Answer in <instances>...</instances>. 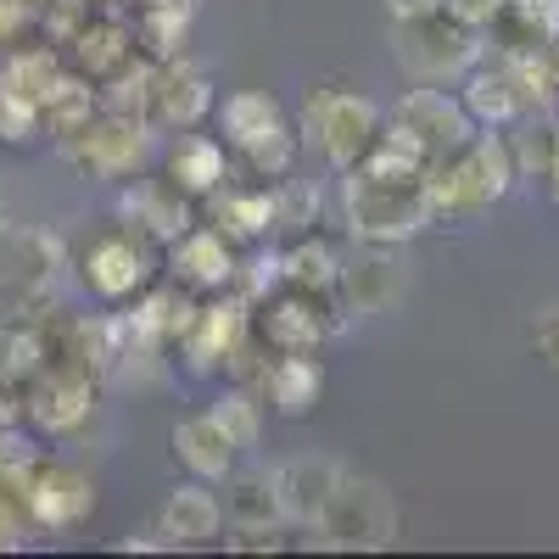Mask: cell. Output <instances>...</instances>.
Here are the masks:
<instances>
[{"mask_svg": "<svg viewBox=\"0 0 559 559\" xmlns=\"http://www.w3.org/2000/svg\"><path fill=\"white\" fill-rule=\"evenodd\" d=\"M515 157H509V140L498 134H471L459 152L437 157L426 168V197L437 218H481L492 202L509 197L515 185Z\"/></svg>", "mask_w": 559, "mask_h": 559, "instance_id": "6da1fadb", "label": "cell"}, {"mask_svg": "<svg viewBox=\"0 0 559 559\" xmlns=\"http://www.w3.org/2000/svg\"><path fill=\"white\" fill-rule=\"evenodd\" d=\"M347 224L369 247H397V241L419 236L426 224H437L426 179H369V174L347 168Z\"/></svg>", "mask_w": 559, "mask_h": 559, "instance_id": "7a4b0ae2", "label": "cell"}, {"mask_svg": "<svg viewBox=\"0 0 559 559\" xmlns=\"http://www.w3.org/2000/svg\"><path fill=\"white\" fill-rule=\"evenodd\" d=\"M392 51L414 79H464L481 62V28L459 23L448 7L426 12V17H403L392 23Z\"/></svg>", "mask_w": 559, "mask_h": 559, "instance_id": "3957f363", "label": "cell"}, {"mask_svg": "<svg viewBox=\"0 0 559 559\" xmlns=\"http://www.w3.org/2000/svg\"><path fill=\"white\" fill-rule=\"evenodd\" d=\"M218 123H224V140L236 146L258 174L269 179H286L292 163H297V134L286 129V112L269 90H236L224 107H218Z\"/></svg>", "mask_w": 559, "mask_h": 559, "instance_id": "277c9868", "label": "cell"}, {"mask_svg": "<svg viewBox=\"0 0 559 559\" xmlns=\"http://www.w3.org/2000/svg\"><path fill=\"white\" fill-rule=\"evenodd\" d=\"M319 526V548H392L397 543V503L381 481L342 476Z\"/></svg>", "mask_w": 559, "mask_h": 559, "instance_id": "5b68a950", "label": "cell"}, {"mask_svg": "<svg viewBox=\"0 0 559 559\" xmlns=\"http://www.w3.org/2000/svg\"><path fill=\"white\" fill-rule=\"evenodd\" d=\"M381 134V112L376 102H364L358 90H313L308 96V140L324 152L331 168H358L364 152Z\"/></svg>", "mask_w": 559, "mask_h": 559, "instance_id": "8992f818", "label": "cell"}, {"mask_svg": "<svg viewBox=\"0 0 559 559\" xmlns=\"http://www.w3.org/2000/svg\"><path fill=\"white\" fill-rule=\"evenodd\" d=\"M62 157L84 179H134L140 163H146V123L102 107L79 134L62 140Z\"/></svg>", "mask_w": 559, "mask_h": 559, "instance_id": "52a82bcc", "label": "cell"}, {"mask_svg": "<svg viewBox=\"0 0 559 559\" xmlns=\"http://www.w3.org/2000/svg\"><path fill=\"white\" fill-rule=\"evenodd\" d=\"M84 286L96 292L102 302H129L152 286V236H140L134 224L123 229H102L96 241L84 247L79 258Z\"/></svg>", "mask_w": 559, "mask_h": 559, "instance_id": "ba28073f", "label": "cell"}, {"mask_svg": "<svg viewBox=\"0 0 559 559\" xmlns=\"http://www.w3.org/2000/svg\"><path fill=\"white\" fill-rule=\"evenodd\" d=\"M23 414L45 437H73L96 414V376L90 369H39L23 392Z\"/></svg>", "mask_w": 559, "mask_h": 559, "instance_id": "9c48e42d", "label": "cell"}, {"mask_svg": "<svg viewBox=\"0 0 559 559\" xmlns=\"http://www.w3.org/2000/svg\"><path fill=\"white\" fill-rule=\"evenodd\" d=\"M213 112V79L191 57H168L152 73V102H146V129H197Z\"/></svg>", "mask_w": 559, "mask_h": 559, "instance_id": "30bf717a", "label": "cell"}, {"mask_svg": "<svg viewBox=\"0 0 559 559\" xmlns=\"http://www.w3.org/2000/svg\"><path fill=\"white\" fill-rule=\"evenodd\" d=\"M23 503H28V521H34V526L68 532V526H79L90 509H96V487H90V476L73 471V464L39 459L34 476H28V487H23Z\"/></svg>", "mask_w": 559, "mask_h": 559, "instance_id": "8fae6325", "label": "cell"}, {"mask_svg": "<svg viewBox=\"0 0 559 559\" xmlns=\"http://www.w3.org/2000/svg\"><path fill=\"white\" fill-rule=\"evenodd\" d=\"M392 123H397V129H408V134H414L431 157L459 152L464 140L476 134V118L464 112V102L442 96V90H403L397 107H392Z\"/></svg>", "mask_w": 559, "mask_h": 559, "instance_id": "7c38bea8", "label": "cell"}, {"mask_svg": "<svg viewBox=\"0 0 559 559\" xmlns=\"http://www.w3.org/2000/svg\"><path fill=\"white\" fill-rule=\"evenodd\" d=\"M464 112H471L476 123L487 129H503V123H521L532 112V96L521 84V68L509 62L503 51L492 62H476L471 73H464Z\"/></svg>", "mask_w": 559, "mask_h": 559, "instance_id": "4fadbf2b", "label": "cell"}, {"mask_svg": "<svg viewBox=\"0 0 559 559\" xmlns=\"http://www.w3.org/2000/svg\"><path fill=\"white\" fill-rule=\"evenodd\" d=\"M57 269V241L23 224H0V297L7 302H34L45 274Z\"/></svg>", "mask_w": 559, "mask_h": 559, "instance_id": "5bb4252c", "label": "cell"}, {"mask_svg": "<svg viewBox=\"0 0 559 559\" xmlns=\"http://www.w3.org/2000/svg\"><path fill=\"white\" fill-rule=\"evenodd\" d=\"M342 471L331 459H286L274 471V498H280V521H292V526H313L324 515V503H331Z\"/></svg>", "mask_w": 559, "mask_h": 559, "instance_id": "9a60e30c", "label": "cell"}, {"mask_svg": "<svg viewBox=\"0 0 559 559\" xmlns=\"http://www.w3.org/2000/svg\"><path fill=\"white\" fill-rule=\"evenodd\" d=\"M252 302H213V308H197V324L185 331L179 342H185V358H191V369L197 376H213V369L236 353V342L252 331Z\"/></svg>", "mask_w": 559, "mask_h": 559, "instance_id": "2e32d148", "label": "cell"}, {"mask_svg": "<svg viewBox=\"0 0 559 559\" xmlns=\"http://www.w3.org/2000/svg\"><path fill=\"white\" fill-rule=\"evenodd\" d=\"M68 45H73V68H79L84 79L107 84V79L134 57V28H129L118 12H90Z\"/></svg>", "mask_w": 559, "mask_h": 559, "instance_id": "e0dca14e", "label": "cell"}, {"mask_svg": "<svg viewBox=\"0 0 559 559\" xmlns=\"http://www.w3.org/2000/svg\"><path fill=\"white\" fill-rule=\"evenodd\" d=\"M258 342L269 353H319L324 319H319L313 297L286 286V297H280V302H263L258 308Z\"/></svg>", "mask_w": 559, "mask_h": 559, "instance_id": "ac0fdd59", "label": "cell"}, {"mask_svg": "<svg viewBox=\"0 0 559 559\" xmlns=\"http://www.w3.org/2000/svg\"><path fill=\"white\" fill-rule=\"evenodd\" d=\"M157 526H163V543H168V548H202V543H213L218 526H224V503L207 492V481H185V487L168 492Z\"/></svg>", "mask_w": 559, "mask_h": 559, "instance_id": "d6986e66", "label": "cell"}, {"mask_svg": "<svg viewBox=\"0 0 559 559\" xmlns=\"http://www.w3.org/2000/svg\"><path fill=\"white\" fill-rule=\"evenodd\" d=\"M123 218H134V229L152 241H179L191 229V207H185V191L174 179H140L134 174V191L123 197Z\"/></svg>", "mask_w": 559, "mask_h": 559, "instance_id": "ffe728a7", "label": "cell"}, {"mask_svg": "<svg viewBox=\"0 0 559 559\" xmlns=\"http://www.w3.org/2000/svg\"><path fill=\"white\" fill-rule=\"evenodd\" d=\"M336 292L347 297L353 313H381L403 297V263L386 247H369V252H358V263H342Z\"/></svg>", "mask_w": 559, "mask_h": 559, "instance_id": "44dd1931", "label": "cell"}, {"mask_svg": "<svg viewBox=\"0 0 559 559\" xmlns=\"http://www.w3.org/2000/svg\"><path fill=\"white\" fill-rule=\"evenodd\" d=\"M258 392L286 419H302L319 403V392H324V364L313 353H274V364H269V376H263Z\"/></svg>", "mask_w": 559, "mask_h": 559, "instance_id": "7402d4cb", "label": "cell"}, {"mask_svg": "<svg viewBox=\"0 0 559 559\" xmlns=\"http://www.w3.org/2000/svg\"><path fill=\"white\" fill-rule=\"evenodd\" d=\"M174 459L197 481H224L229 471H236V442L218 431L213 414H197V419H179L174 426Z\"/></svg>", "mask_w": 559, "mask_h": 559, "instance_id": "603a6c76", "label": "cell"}, {"mask_svg": "<svg viewBox=\"0 0 559 559\" xmlns=\"http://www.w3.org/2000/svg\"><path fill=\"white\" fill-rule=\"evenodd\" d=\"M174 274L197 292H218L236 280V252H229V236L218 229H185L174 241Z\"/></svg>", "mask_w": 559, "mask_h": 559, "instance_id": "cb8c5ba5", "label": "cell"}, {"mask_svg": "<svg viewBox=\"0 0 559 559\" xmlns=\"http://www.w3.org/2000/svg\"><path fill=\"white\" fill-rule=\"evenodd\" d=\"M487 34L503 39L498 51H548L559 39V0H509Z\"/></svg>", "mask_w": 559, "mask_h": 559, "instance_id": "d4e9b609", "label": "cell"}, {"mask_svg": "<svg viewBox=\"0 0 559 559\" xmlns=\"http://www.w3.org/2000/svg\"><path fill=\"white\" fill-rule=\"evenodd\" d=\"M168 179L179 185L185 197H213L224 185V146L213 134H191L185 129L168 152Z\"/></svg>", "mask_w": 559, "mask_h": 559, "instance_id": "484cf974", "label": "cell"}, {"mask_svg": "<svg viewBox=\"0 0 559 559\" xmlns=\"http://www.w3.org/2000/svg\"><path fill=\"white\" fill-rule=\"evenodd\" d=\"M96 112H102L96 79H84V73H68V68H62V79L51 84V96H45V107H39V123H45V134H57V146H62V140L79 134Z\"/></svg>", "mask_w": 559, "mask_h": 559, "instance_id": "4316f807", "label": "cell"}, {"mask_svg": "<svg viewBox=\"0 0 559 559\" xmlns=\"http://www.w3.org/2000/svg\"><path fill=\"white\" fill-rule=\"evenodd\" d=\"M62 79V62L51 45H12L7 57H0V90L17 102H34L45 107V96H51V84Z\"/></svg>", "mask_w": 559, "mask_h": 559, "instance_id": "83f0119b", "label": "cell"}, {"mask_svg": "<svg viewBox=\"0 0 559 559\" xmlns=\"http://www.w3.org/2000/svg\"><path fill=\"white\" fill-rule=\"evenodd\" d=\"M224 521L229 526H280V498L269 471H229L224 476Z\"/></svg>", "mask_w": 559, "mask_h": 559, "instance_id": "f1b7e54d", "label": "cell"}, {"mask_svg": "<svg viewBox=\"0 0 559 559\" xmlns=\"http://www.w3.org/2000/svg\"><path fill=\"white\" fill-rule=\"evenodd\" d=\"M280 263V280H286L292 292H308V297H331L336 280H342V258L324 247V241H297L274 258Z\"/></svg>", "mask_w": 559, "mask_h": 559, "instance_id": "f546056e", "label": "cell"}, {"mask_svg": "<svg viewBox=\"0 0 559 559\" xmlns=\"http://www.w3.org/2000/svg\"><path fill=\"white\" fill-rule=\"evenodd\" d=\"M213 218L218 236L229 241H258L274 229V191H213Z\"/></svg>", "mask_w": 559, "mask_h": 559, "instance_id": "4dcf8cb0", "label": "cell"}, {"mask_svg": "<svg viewBox=\"0 0 559 559\" xmlns=\"http://www.w3.org/2000/svg\"><path fill=\"white\" fill-rule=\"evenodd\" d=\"M207 414L218 419V431H224L229 442H236V453L258 448V437H263V403H258V392H252V386H229Z\"/></svg>", "mask_w": 559, "mask_h": 559, "instance_id": "1f68e13d", "label": "cell"}, {"mask_svg": "<svg viewBox=\"0 0 559 559\" xmlns=\"http://www.w3.org/2000/svg\"><path fill=\"white\" fill-rule=\"evenodd\" d=\"M185 34H191V12H168V7H140L134 23V45H146L152 62H168L185 51Z\"/></svg>", "mask_w": 559, "mask_h": 559, "instance_id": "d6a6232c", "label": "cell"}, {"mask_svg": "<svg viewBox=\"0 0 559 559\" xmlns=\"http://www.w3.org/2000/svg\"><path fill=\"white\" fill-rule=\"evenodd\" d=\"M509 157H515V174L548 179V168H554V157H559V129H554L548 118H532V112H526V129L509 140Z\"/></svg>", "mask_w": 559, "mask_h": 559, "instance_id": "836d02e7", "label": "cell"}, {"mask_svg": "<svg viewBox=\"0 0 559 559\" xmlns=\"http://www.w3.org/2000/svg\"><path fill=\"white\" fill-rule=\"evenodd\" d=\"M39 129H45V123H39V107H34V102H17V96H7V90H0V140H7V146H28Z\"/></svg>", "mask_w": 559, "mask_h": 559, "instance_id": "e575fe53", "label": "cell"}, {"mask_svg": "<svg viewBox=\"0 0 559 559\" xmlns=\"http://www.w3.org/2000/svg\"><path fill=\"white\" fill-rule=\"evenodd\" d=\"M34 28H39V12L28 7V0H0V51L23 45Z\"/></svg>", "mask_w": 559, "mask_h": 559, "instance_id": "d590c367", "label": "cell"}, {"mask_svg": "<svg viewBox=\"0 0 559 559\" xmlns=\"http://www.w3.org/2000/svg\"><path fill=\"white\" fill-rule=\"evenodd\" d=\"M229 548L236 554H274V548H286V537H280V526H236Z\"/></svg>", "mask_w": 559, "mask_h": 559, "instance_id": "8d00e7d4", "label": "cell"}, {"mask_svg": "<svg viewBox=\"0 0 559 559\" xmlns=\"http://www.w3.org/2000/svg\"><path fill=\"white\" fill-rule=\"evenodd\" d=\"M442 7H448L459 23H471V28H492V17L509 7V0H442Z\"/></svg>", "mask_w": 559, "mask_h": 559, "instance_id": "74e56055", "label": "cell"}, {"mask_svg": "<svg viewBox=\"0 0 559 559\" xmlns=\"http://www.w3.org/2000/svg\"><path fill=\"white\" fill-rule=\"evenodd\" d=\"M532 342H537V353L548 358V369H559V302H554L548 313H537V324H532Z\"/></svg>", "mask_w": 559, "mask_h": 559, "instance_id": "f35d334b", "label": "cell"}, {"mask_svg": "<svg viewBox=\"0 0 559 559\" xmlns=\"http://www.w3.org/2000/svg\"><path fill=\"white\" fill-rule=\"evenodd\" d=\"M386 12H392V23H403V17H426V12H442V0H386Z\"/></svg>", "mask_w": 559, "mask_h": 559, "instance_id": "ab89813d", "label": "cell"}, {"mask_svg": "<svg viewBox=\"0 0 559 559\" xmlns=\"http://www.w3.org/2000/svg\"><path fill=\"white\" fill-rule=\"evenodd\" d=\"M17 414H23V397L0 381V426H17Z\"/></svg>", "mask_w": 559, "mask_h": 559, "instance_id": "60d3db41", "label": "cell"}, {"mask_svg": "<svg viewBox=\"0 0 559 559\" xmlns=\"http://www.w3.org/2000/svg\"><path fill=\"white\" fill-rule=\"evenodd\" d=\"M548 179H554V191H559V157H554V168H548Z\"/></svg>", "mask_w": 559, "mask_h": 559, "instance_id": "b9f144b4", "label": "cell"}, {"mask_svg": "<svg viewBox=\"0 0 559 559\" xmlns=\"http://www.w3.org/2000/svg\"><path fill=\"white\" fill-rule=\"evenodd\" d=\"M28 7H34V12H39V7H45V0H28Z\"/></svg>", "mask_w": 559, "mask_h": 559, "instance_id": "7bdbcfd3", "label": "cell"}, {"mask_svg": "<svg viewBox=\"0 0 559 559\" xmlns=\"http://www.w3.org/2000/svg\"><path fill=\"white\" fill-rule=\"evenodd\" d=\"M554 62H559V39H554Z\"/></svg>", "mask_w": 559, "mask_h": 559, "instance_id": "ee69618b", "label": "cell"}]
</instances>
